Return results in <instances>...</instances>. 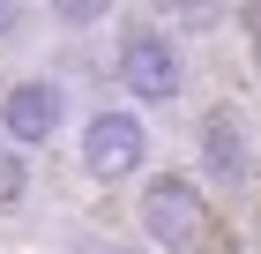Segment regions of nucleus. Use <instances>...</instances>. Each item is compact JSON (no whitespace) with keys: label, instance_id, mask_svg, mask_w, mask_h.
<instances>
[{"label":"nucleus","instance_id":"1","mask_svg":"<svg viewBox=\"0 0 261 254\" xmlns=\"http://www.w3.org/2000/svg\"><path fill=\"white\" fill-rule=\"evenodd\" d=\"M142 232L157 239L164 254H201L209 247V202H201V187L179 179V172L149 179L142 187Z\"/></svg>","mask_w":261,"mask_h":254},{"label":"nucleus","instance_id":"2","mask_svg":"<svg viewBox=\"0 0 261 254\" xmlns=\"http://www.w3.org/2000/svg\"><path fill=\"white\" fill-rule=\"evenodd\" d=\"M120 82L135 98H179V53L157 22H127L120 38Z\"/></svg>","mask_w":261,"mask_h":254},{"label":"nucleus","instance_id":"3","mask_svg":"<svg viewBox=\"0 0 261 254\" xmlns=\"http://www.w3.org/2000/svg\"><path fill=\"white\" fill-rule=\"evenodd\" d=\"M142 150H149V135H142L135 112H97L90 127H82V165L97 179H127L142 165Z\"/></svg>","mask_w":261,"mask_h":254},{"label":"nucleus","instance_id":"4","mask_svg":"<svg viewBox=\"0 0 261 254\" xmlns=\"http://www.w3.org/2000/svg\"><path fill=\"white\" fill-rule=\"evenodd\" d=\"M67 120V90L60 82H15L0 98V135L8 142H53Z\"/></svg>","mask_w":261,"mask_h":254},{"label":"nucleus","instance_id":"5","mask_svg":"<svg viewBox=\"0 0 261 254\" xmlns=\"http://www.w3.org/2000/svg\"><path fill=\"white\" fill-rule=\"evenodd\" d=\"M201 157H209V172H217L224 187H246V179H254V157H246V135H239L231 112L201 120Z\"/></svg>","mask_w":261,"mask_h":254},{"label":"nucleus","instance_id":"6","mask_svg":"<svg viewBox=\"0 0 261 254\" xmlns=\"http://www.w3.org/2000/svg\"><path fill=\"white\" fill-rule=\"evenodd\" d=\"M22 187H30V172H22L15 142H0V210H15V202H22Z\"/></svg>","mask_w":261,"mask_h":254},{"label":"nucleus","instance_id":"7","mask_svg":"<svg viewBox=\"0 0 261 254\" xmlns=\"http://www.w3.org/2000/svg\"><path fill=\"white\" fill-rule=\"evenodd\" d=\"M45 8H53L60 22H75V30H82V22H105V15H112V0H45Z\"/></svg>","mask_w":261,"mask_h":254},{"label":"nucleus","instance_id":"8","mask_svg":"<svg viewBox=\"0 0 261 254\" xmlns=\"http://www.w3.org/2000/svg\"><path fill=\"white\" fill-rule=\"evenodd\" d=\"M105 254H135V247H105Z\"/></svg>","mask_w":261,"mask_h":254}]
</instances>
